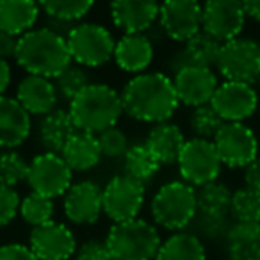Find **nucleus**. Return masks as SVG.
Instances as JSON below:
<instances>
[{"label":"nucleus","mask_w":260,"mask_h":260,"mask_svg":"<svg viewBox=\"0 0 260 260\" xmlns=\"http://www.w3.org/2000/svg\"><path fill=\"white\" fill-rule=\"evenodd\" d=\"M202 16L203 6L194 0H170L160 6L159 22L171 40L187 43L202 32Z\"/></svg>","instance_id":"13"},{"label":"nucleus","mask_w":260,"mask_h":260,"mask_svg":"<svg viewBox=\"0 0 260 260\" xmlns=\"http://www.w3.org/2000/svg\"><path fill=\"white\" fill-rule=\"evenodd\" d=\"M177 164L184 182H187L192 187L194 185L200 187V185L217 180L221 166H223L214 143L198 138L185 141Z\"/></svg>","instance_id":"8"},{"label":"nucleus","mask_w":260,"mask_h":260,"mask_svg":"<svg viewBox=\"0 0 260 260\" xmlns=\"http://www.w3.org/2000/svg\"><path fill=\"white\" fill-rule=\"evenodd\" d=\"M98 143H100L102 155L111 157V159H119L125 157L128 152V136L118 126H111V128L104 130L96 136Z\"/></svg>","instance_id":"38"},{"label":"nucleus","mask_w":260,"mask_h":260,"mask_svg":"<svg viewBox=\"0 0 260 260\" xmlns=\"http://www.w3.org/2000/svg\"><path fill=\"white\" fill-rule=\"evenodd\" d=\"M29 178V164L20 153L6 152L0 155V185L15 189Z\"/></svg>","instance_id":"35"},{"label":"nucleus","mask_w":260,"mask_h":260,"mask_svg":"<svg viewBox=\"0 0 260 260\" xmlns=\"http://www.w3.org/2000/svg\"><path fill=\"white\" fill-rule=\"evenodd\" d=\"M9 84H11V68H9L8 61L0 59V96H4Z\"/></svg>","instance_id":"44"},{"label":"nucleus","mask_w":260,"mask_h":260,"mask_svg":"<svg viewBox=\"0 0 260 260\" xmlns=\"http://www.w3.org/2000/svg\"><path fill=\"white\" fill-rule=\"evenodd\" d=\"M27 182L32 192L55 200L64 196L72 187V170L61 155L45 152L30 160Z\"/></svg>","instance_id":"9"},{"label":"nucleus","mask_w":260,"mask_h":260,"mask_svg":"<svg viewBox=\"0 0 260 260\" xmlns=\"http://www.w3.org/2000/svg\"><path fill=\"white\" fill-rule=\"evenodd\" d=\"M212 143L228 168H246L258 157L256 136L244 123H224Z\"/></svg>","instance_id":"11"},{"label":"nucleus","mask_w":260,"mask_h":260,"mask_svg":"<svg viewBox=\"0 0 260 260\" xmlns=\"http://www.w3.org/2000/svg\"><path fill=\"white\" fill-rule=\"evenodd\" d=\"M20 200L18 192L11 187L0 185V228L9 224L20 212Z\"/></svg>","instance_id":"39"},{"label":"nucleus","mask_w":260,"mask_h":260,"mask_svg":"<svg viewBox=\"0 0 260 260\" xmlns=\"http://www.w3.org/2000/svg\"><path fill=\"white\" fill-rule=\"evenodd\" d=\"M16 62L29 75L43 77V79H57L70 64V55L66 38L57 32L45 29H32L18 40Z\"/></svg>","instance_id":"2"},{"label":"nucleus","mask_w":260,"mask_h":260,"mask_svg":"<svg viewBox=\"0 0 260 260\" xmlns=\"http://www.w3.org/2000/svg\"><path fill=\"white\" fill-rule=\"evenodd\" d=\"M196 214V189L184 180L164 184L152 200L153 219L166 230H182L189 226Z\"/></svg>","instance_id":"5"},{"label":"nucleus","mask_w":260,"mask_h":260,"mask_svg":"<svg viewBox=\"0 0 260 260\" xmlns=\"http://www.w3.org/2000/svg\"><path fill=\"white\" fill-rule=\"evenodd\" d=\"M153 59V45L145 34H125L116 41L114 61L123 72L141 73Z\"/></svg>","instance_id":"22"},{"label":"nucleus","mask_w":260,"mask_h":260,"mask_svg":"<svg viewBox=\"0 0 260 260\" xmlns=\"http://www.w3.org/2000/svg\"><path fill=\"white\" fill-rule=\"evenodd\" d=\"M40 4L32 0H2L0 2V30L22 38L32 30L40 18Z\"/></svg>","instance_id":"24"},{"label":"nucleus","mask_w":260,"mask_h":260,"mask_svg":"<svg viewBox=\"0 0 260 260\" xmlns=\"http://www.w3.org/2000/svg\"><path fill=\"white\" fill-rule=\"evenodd\" d=\"M210 105L224 119V123H242L256 111L258 94L249 84L224 80L219 84Z\"/></svg>","instance_id":"14"},{"label":"nucleus","mask_w":260,"mask_h":260,"mask_svg":"<svg viewBox=\"0 0 260 260\" xmlns=\"http://www.w3.org/2000/svg\"><path fill=\"white\" fill-rule=\"evenodd\" d=\"M244 22L242 2L237 0H210L203 6L202 30L221 45L237 40Z\"/></svg>","instance_id":"12"},{"label":"nucleus","mask_w":260,"mask_h":260,"mask_svg":"<svg viewBox=\"0 0 260 260\" xmlns=\"http://www.w3.org/2000/svg\"><path fill=\"white\" fill-rule=\"evenodd\" d=\"M221 43L210 38L209 34L202 32L184 43V47L171 57L168 62L173 75H177L184 68H210L216 66L217 57H219Z\"/></svg>","instance_id":"19"},{"label":"nucleus","mask_w":260,"mask_h":260,"mask_svg":"<svg viewBox=\"0 0 260 260\" xmlns=\"http://www.w3.org/2000/svg\"><path fill=\"white\" fill-rule=\"evenodd\" d=\"M123 111L145 123H166L178 109L173 79L160 72L139 73L130 79L121 93Z\"/></svg>","instance_id":"1"},{"label":"nucleus","mask_w":260,"mask_h":260,"mask_svg":"<svg viewBox=\"0 0 260 260\" xmlns=\"http://www.w3.org/2000/svg\"><path fill=\"white\" fill-rule=\"evenodd\" d=\"M30 134V114L16 98L0 96V146L16 148Z\"/></svg>","instance_id":"20"},{"label":"nucleus","mask_w":260,"mask_h":260,"mask_svg":"<svg viewBox=\"0 0 260 260\" xmlns=\"http://www.w3.org/2000/svg\"><path fill=\"white\" fill-rule=\"evenodd\" d=\"M230 214L235 223L260 224V192L253 189H239L232 196Z\"/></svg>","instance_id":"31"},{"label":"nucleus","mask_w":260,"mask_h":260,"mask_svg":"<svg viewBox=\"0 0 260 260\" xmlns=\"http://www.w3.org/2000/svg\"><path fill=\"white\" fill-rule=\"evenodd\" d=\"M244 184L248 189L260 192V157L244 168Z\"/></svg>","instance_id":"43"},{"label":"nucleus","mask_w":260,"mask_h":260,"mask_svg":"<svg viewBox=\"0 0 260 260\" xmlns=\"http://www.w3.org/2000/svg\"><path fill=\"white\" fill-rule=\"evenodd\" d=\"M232 196H234V192L230 191V187L219 180L200 185L196 189L198 212L207 214V216H226V214H230Z\"/></svg>","instance_id":"28"},{"label":"nucleus","mask_w":260,"mask_h":260,"mask_svg":"<svg viewBox=\"0 0 260 260\" xmlns=\"http://www.w3.org/2000/svg\"><path fill=\"white\" fill-rule=\"evenodd\" d=\"M18 40L20 38L11 36L8 32H2L0 30V59H8L16 57V50H18Z\"/></svg>","instance_id":"42"},{"label":"nucleus","mask_w":260,"mask_h":260,"mask_svg":"<svg viewBox=\"0 0 260 260\" xmlns=\"http://www.w3.org/2000/svg\"><path fill=\"white\" fill-rule=\"evenodd\" d=\"M89 75H87L86 68L79 64H70L61 75L55 79V89L64 96L66 100L72 102L77 94H80L87 86H89Z\"/></svg>","instance_id":"36"},{"label":"nucleus","mask_w":260,"mask_h":260,"mask_svg":"<svg viewBox=\"0 0 260 260\" xmlns=\"http://www.w3.org/2000/svg\"><path fill=\"white\" fill-rule=\"evenodd\" d=\"M258 64H260V57H258Z\"/></svg>","instance_id":"46"},{"label":"nucleus","mask_w":260,"mask_h":260,"mask_svg":"<svg viewBox=\"0 0 260 260\" xmlns=\"http://www.w3.org/2000/svg\"><path fill=\"white\" fill-rule=\"evenodd\" d=\"M77 132L79 130H77L70 112L61 111V109H55L54 112L47 114L40 123L41 145L47 148V152L57 153V155H61L64 146Z\"/></svg>","instance_id":"25"},{"label":"nucleus","mask_w":260,"mask_h":260,"mask_svg":"<svg viewBox=\"0 0 260 260\" xmlns=\"http://www.w3.org/2000/svg\"><path fill=\"white\" fill-rule=\"evenodd\" d=\"M260 45L248 38H237L221 45L216 68L226 82L256 84L260 80Z\"/></svg>","instance_id":"7"},{"label":"nucleus","mask_w":260,"mask_h":260,"mask_svg":"<svg viewBox=\"0 0 260 260\" xmlns=\"http://www.w3.org/2000/svg\"><path fill=\"white\" fill-rule=\"evenodd\" d=\"M72 61L82 68H98L114 57L116 41L104 25L80 23L66 36Z\"/></svg>","instance_id":"6"},{"label":"nucleus","mask_w":260,"mask_h":260,"mask_svg":"<svg viewBox=\"0 0 260 260\" xmlns=\"http://www.w3.org/2000/svg\"><path fill=\"white\" fill-rule=\"evenodd\" d=\"M146 146L160 164H177L185 145L184 132L175 123H159L150 130Z\"/></svg>","instance_id":"23"},{"label":"nucleus","mask_w":260,"mask_h":260,"mask_svg":"<svg viewBox=\"0 0 260 260\" xmlns=\"http://www.w3.org/2000/svg\"><path fill=\"white\" fill-rule=\"evenodd\" d=\"M104 194V212L116 223L138 219L145 203V184L118 175L102 189Z\"/></svg>","instance_id":"10"},{"label":"nucleus","mask_w":260,"mask_h":260,"mask_svg":"<svg viewBox=\"0 0 260 260\" xmlns=\"http://www.w3.org/2000/svg\"><path fill=\"white\" fill-rule=\"evenodd\" d=\"M57 94L59 93L55 89V84H52L48 79L27 75L16 89V100L29 114L45 118L47 114L55 111Z\"/></svg>","instance_id":"21"},{"label":"nucleus","mask_w":260,"mask_h":260,"mask_svg":"<svg viewBox=\"0 0 260 260\" xmlns=\"http://www.w3.org/2000/svg\"><path fill=\"white\" fill-rule=\"evenodd\" d=\"M64 214L75 224H93L104 212V194L94 182L84 180L72 185L64 194Z\"/></svg>","instance_id":"17"},{"label":"nucleus","mask_w":260,"mask_h":260,"mask_svg":"<svg viewBox=\"0 0 260 260\" xmlns=\"http://www.w3.org/2000/svg\"><path fill=\"white\" fill-rule=\"evenodd\" d=\"M160 166H162V164L155 159V155L150 152L146 145L130 146L126 155L123 157L125 175L130 178H134V180L141 182V184L152 180L157 175Z\"/></svg>","instance_id":"30"},{"label":"nucleus","mask_w":260,"mask_h":260,"mask_svg":"<svg viewBox=\"0 0 260 260\" xmlns=\"http://www.w3.org/2000/svg\"><path fill=\"white\" fill-rule=\"evenodd\" d=\"M0 260H38V256L25 244H6L0 248Z\"/></svg>","instance_id":"41"},{"label":"nucleus","mask_w":260,"mask_h":260,"mask_svg":"<svg viewBox=\"0 0 260 260\" xmlns=\"http://www.w3.org/2000/svg\"><path fill=\"white\" fill-rule=\"evenodd\" d=\"M75 260H114L107 244L100 241H87L75 253Z\"/></svg>","instance_id":"40"},{"label":"nucleus","mask_w":260,"mask_h":260,"mask_svg":"<svg viewBox=\"0 0 260 260\" xmlns=\"http://www.w3.org/2000/svg\"><path fill=\"white\" fill-rule=\"evenodd\" d=\"M224 242L230 260H260V224L234 223Z\"/></svg>","instance_id":"27"},{"label":"nucleus","mask_w":260,"mask_h":260,"mask_svg":"<svg viewBox=\"0 0 260 260\" xmlns=\"http://www.w3.org/2000/svg\"><path fill=\"white\" fill-rule=\"evenodd\" d=\"M160 6L141 0H116L111 4V20L125 34H143L159 20Z\"/></svg>","instance_id":"18"},{"label":"nucleus","mask_w":260,"mask_h":260,"mask_svg":"<svg viewBox=\"0 0 260 260\" xmlns=\"http://www.w3.org/2000/svg\"><path fill=\"white\" fill-rule=\"evenodd\" d=\"M20 216L32 228L43 226V224L50 223L52 216H54V200L30 192L20 203Z\"/></svg>","instance_id":"33"},{"label":"nucleus","mask_w":260,"mask_h":260,"mask_svg":"<svg viewBox=\"0 0 260 260\" xmlns=\"http://www.w3.org/2000/svg\"><path fill=\"white\" fill-rule=\"evenodd\" d=\"M68 112L77 130L98 136L104 130L116 126L125 111L118 91L107 84H89L70 102Z\"/></svg>","instance_id":"3"},{"label":"nucleus","mask_w":260,"mask_h":260,"mask_svg":"<svg viewBox=\"0 0 260 260\" xmlns=\"http://www.w3.org/2000/svg\"><path fill=\"white\" fill-rule=\"evenodd\" d=\"M29 248L38 260H68L77 253V241L66 224L50 221L43 226L32 228Z\"/></svg>","instance_id":"15"},{"label":"nucleus","mask_w":260,"mask_h":260,"mask_svg":"<svg viewBox=\"0 0 260 260\" xmlns=\"http://www.w3.org/2000/svg\"><path fill=\"white\" fill-rule=\"evenodd\" d=\"M40 8L52 20L75 23L93 9V2L89 0H48V2H41Z\"/></svg>","instance_id":"32"},{"label":"nucleus","mask_w":260,"mask_h":260,"mask_svg":"<svg viewBox=\"0 0 260 260\" xmlns=\"http://www.w3.org/2000/svg\"><path fill=\"white\" fill-rule=\"evenodd\" d=\"M114 260H155L160 249V235L145 219L116 223L105 239Z\"/></svg>","instance_id":"4"},{"label":"nucleus","mask_w":260,"mask_h":260,"mask_svg":"<svg viewBox=\"0 0 260 260\" xmlns=\"http://www.w3.org/2000/svg\"><path fill=\"white\" fill-rule=\"evenodd\" d=\"M61 157L72 171H87L93 170L102 159V150L98 138L94 134L87 132H77L64 150L61 152Z\"/></svg>","instance_id":"26"},{"label":"nucleus","mask_w":260,"mask_h":260,"mask_svg":"<svg viewBox=\"0 0 260 260\" xmlns=\"http://www.w3.org/2000/svg\"><path fill=\"white\" fill-rule=\"evenodd\" d=\"M155 260H205V246L192 234H175L160 244Z\"/></svg>","instance_id":"29"},{"label":"nucleus","mask_w":260,"mask_h":260,"mask_svg":"<svg viewBox=\"0 0 260 260\" xmlns=\"http://www.w3.org/2000/svg\"><path fill=\"white\" fill-rule=\"evenodd\" d=\"M173 84L178 102L194 109L210 104L219 87L210 68H184L173 77Z\"/></svg>","instance_id":"16"},{"label":"nucleus","mask_w":260,"mask_h":260,"mask_svg":"<svg viewBox=\"0 0 260 260\" xmlns=\"http://www.w3.org/2000/svg\"><path fill=\"white\" fill-rule=\"evenodd\" d=\"M189 125L191 130L196 134L198 139H207L210 141L217 136L221 128L224 125V119L214 111V107L210 104L202 105V107H196L191 112V118H189Z\"/></svg>","instance_id":"34"},{"label":"nucleus","mask_w":260,"mask_h":260,"mask_svg":"<svg viewBox=\"0 0 260 260\" xmlns=\"http://www.w3.org/2000/svg\"><path fill=\"white\" fill-rule=\"evenodd\" d=\"M242 9H244L246 18H251L260 22V0H248L242 2Z\"/></svg>","instance_id":"45"},{"label":"nucleus","mask_w":260,"mask_h":260,"mask_svg":"<svg viewBox=\"0 0 260 260\" xmlns=\"http://www.w3.org/2000/svg\"><path fill=\"white\" fill-rule=\"evenodd\" d=\"M192 235L196 237L209 239V241H217V239H226V234L232 224L228 223L226 216H207V214H196L192 223Z\"/></svg>","instance_id":"37"}]
</instances>
